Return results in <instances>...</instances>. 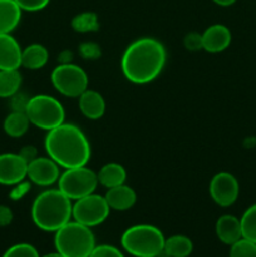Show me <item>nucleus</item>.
<instances>
[{"mask_svg": "<svg viewBox=\"0 0 256 257\" xmlns=\"http://www.w3.org/2000/svg\"><path fill=\"white\" fill-rule=\"evenodd\" d=\"M22 75L18 69L0 70V98H12L19 92Z\"/></svg>", "mask_w": 256, "mask_h": 257, "instance_id": "5701e85b", "label": "nucleus"}, {"mask_svg": "<svg viewBox=\"0 0 256 257\" xmlns=\"http://www.w3.org/2000/svg\"><path fill=\"white\" fill-rule=\"evenodd\" d=\"M70 201L59 188L44 191L33 202V222L40 230L55 232L72 218L73 205Z\"/></svg>", "mask_w": 256, "mask_h": 257, "instance_id": "7ed1b4c3", "label": "nucleus"}, {"mask_svg": "<svg viewBox=\"0 0 256 257\" xmlns=\"http://www.w3.org/2000/svg\"><path fill=\"white\" fill-rule=\"evenodd\" d=\"M27 177L38 186H52L60 177L59 165L50 157H37L28 163Z\"/></svg>", "mask_w": 256, "mask_h": 257, "instance_id": "f8f14e48", "label": "nucleus"}, {"mask_svg": "<svg viewBox=\"0 0 256 257\" xmlns=\"http://www.w3.org/2000/svg\"><path fill=\"white\" fill-rule=\"evenodd\" d=\"M3 257H42L30 243H17L4 252Z\"/></svg>", "mask_w": 256, "mask_h": 257, "instance_id": "bb28decb", "label": "nucleus"}, {"mask_svg": "<svg viewBox=\"0 0 256 257\" xmlns=\"http://www.w3.org/2000/svg\"><path fill=\"white\" fill-rule=\"evenodd\" d=\"M89 257H124V255L112 245H98L93 248Z\"/></svg>", "mask_w": 256, "mask_h": 257, "instance_id": "cd10ccee", "label": "nucleus"}, {"mask_svg": "<svg viewBox=\"0 0 256 257\" xmlns=\"http://www.w3.org/2000/svg\"><path fill=\"white\" fill-rule=\"evenodd\" d=\"M72 27L78 33H89L99 29V23L94 13H82L73 18Z\"/></svg>", "mask_w": 256, "mask_h": 257, "instance_id": "393cba45", "label": "nucleus"}, {"mask_svg": "<svg viewBox=\"0 0 256 257\" xmlns=\"http://www.w3.org/2000/svg\"><path fill=\"white\" fill-rule=\"evenodd\" d=\"M216 235L225 245H233L242 238L241 222L232 215H223L216 222Z\"/></svg>", "mask_w": 256, "mask_h": 257, "instance_id": "dca6fc26", "label": "nucleus"}, {"mask_svg": "<svg viewBox=\"0 0 256 257\" xmlns=\"http://www.w3.org/2000/svg\"><path fill=\"white\" fill-rule=\"evenodd\" d=\"M48 59V50L42 44H30L22 52V67L27 69H40L47 64Z\"/></svg>", "mask_w": 256, "mask_h": 257, "instance_id": "6ab92c4d", "label": "nucleus"}, {"mask_svg": "<svg viewBox=\"0 0 256 257\" xmlns=\"http://www.w3.org/2000/svg\"><path fill=\"white\" fill-rule=\"evenodd\" d=\"M52 83L60 94L79 98L88 89V75L79 65L59 64L52 72Z\"/></svg>", "mask_w": 256, "mask_h": 257, "instance_id": "6e6552de", "label": "nucleus"}, {"mask_svg": "<svg viewBox=\"0 0 256 257\" xmlns=\"http://www.w3.org/2000/svg\"><path fill=\"white\" fill-rule=\"evenodd\" d=\"M22 48L14 37L0 34V70L22 67Z\"/></svg>", "mask_w": 256, "mask_h": 257, "instance_id": "ddd939ff", "label": "nucleus"}, {"mask_svg": "<svg viewBox=\"0 0 256 257\" xmlns=\"http://www.w3.org/2000/svg\"><path fill=\"white\" fill-rule=\"evenodd\" d=\"M28 172V162L19 153L0 155V183L14 186L24 181Z\"/></svg>", "mask_w": 256, "mask_h": 257, "instance_id": "9b49d317", "label": "nucleus"}, {"mask_svg": "<svg viewBox=\"0 0 256 257\" xmlns=\"http://www.w3.org/2000/svg\"><path fill=\"white\" fill-rule=\"evenodd\" d=\"M193 243L187 236L175 235L166 238L163 251L170 257H188L192 253Z\"/></svg>", "mask_w": 256, "mask_h": 257, "instance_id": "4be33fe9", "label": "nucleus"}, {"mask_svg": "<svg viewBox=\"0 0 256 257\" xmlns=\"http://www.w3.org/2000/svg\"><path fill=\"white\" fill-rule=\"evenodd\" d=\"M30 120L28 118L25 112H14L13 110L4 120V128L5 133L13 138H19L24 136L29 130Z\"/></svg>", "mask_w": 256, "mask_h": 257, "instance_id": "412c9836", "label": "nucleus"}, {"mask_svg": "<svg viewBox=\"0 0 256 257\" xmlns=\"http://www.w3.org/2000/svg\"><path fill=\"white\" fill-rule=\"evenodd\" d=\"M19 8L25 12H39L44 9L50 0H14Z\"/></svg>", "mask_w": 256, "mask_h": 257, "instance_id": "c756f323", "label": "nucleus"}, {"mask_svg": "<svg viewBox=\"0 0 256 257\" xmlns=\"http://www.w3.org/2000/svg\"><path fill=\"white\" fill-rule=\"evenodd\" d=\"M104 197L110 210L115 211L130 210L135 206L136 201H137V196H136L133 188H131L130 186H125L124 183L117 186V187L108 188Z\"/></svg>", "mask_w": 256, "mask_h": 257, "instance_id": "2eb2a0df", "label": "nucleus"}, {"mask_svg": "<svg viewBox=\"0 0 256 257\" xmlns=\"http://www.w3.org/2000/svg\"><path fill=\"white\" fill-rule=\"evenodd\" d=\"M79 108L83 115L89 119H99L105 112V102L95 90L87 89L79 97Z\"/></svg>", "mask_w": 256, "mask_h": 257, "instance_id": "f3484780", "label": "nucleus"}, {"mask_svg": "<svg viewBox=\"0 0 256 257\" xmlns=\"http://www.w3.org/2000/svg\"><path fill=\"white\" fill-rule=\"evenodd\" d=\"M44 146L48 156L65 170L85 166L90 158L88 138L80 128L70 123H62L48 131Z\"/></svg>", "mask_w": 256, "mask_h": 257, "instance_id": "f03ea898", "label": "nucleus"}, {"mask_svg": "<svg viewBox=\"0 0 256 257\" xmlns=\"http://www.w3.org/2000/svg\"><path fill=\"white\" fill-rule=\"evenodd\" d=\"M109 212L110 207L108 206L105 197L90 193L75 201L73 205L72 217L77 222L92 228L104 222L109 216Z\"/></svg>", "mask_w": 256, "mask_h": 257, "instance_id": "1a4fd4ad", "label": "nucleus"}, {"mask_svg": "<svg viewBox=\"0 0 256 257\" xmlns=\"http://www.w3.org/2000/svg\"><path fill=\"white\" fill-rule=\"evenodd\" d=\"M125 178H127V172L124 167L118 163H107L98 172V182L107 188L123 185Z\"/></svg>", "mask_w": 256, "mask_h": 257, "instance_id": "aec40b11", "label": "nucleus"}, {"mask_svg": "<svg viewBox=\"0 0 256 257\" xmlns=\"http://www.w3.org/2000/svg\"><path fill=\"white\" fill-rule=\"evenodd\" d=\"M230 257H256V243L246 238H241L231 245Z\"/></svg>", "mask_w": 256, "mask_h": 257, "instance_id": "a878e982", "label": "nucleus"}, {"mask_svg": "<svg viewBox=\"0 0 256 257\" xmlns=\"http://www.w3.org/2000/svg\"><path fill=\"white\" fill-rule=\"evenodd\" d=\"M165 64V47L153 38H141L128 45L120 63L124 77L135 84H146L155 80Z\"/></svg>", "mask_w": 256, "mask_h": 257, "instance_id": "f257e3e1", "label": "nucleus"}, {"mask_svg": "<svg viewBox=\"0 0 256 257\" xmlns=\"http://www.w3.org/2000/svg\"><path fill=\"white\" fill-rule=\"evenodd\" d=\"M22 12L14 0H0V34H10L19 25Z\"/></svg>", "mask_w": 256, "mask_h": 257, "instance_id": "a211bd4d", "label": "nucleus"}, {"mask_svg": "<svg viewBox=\"0 0 256 257\" xmlns=\"http://www.w3.org/2000/svg\"><path fill=\"white\" fill-rule=\"evenodd\" d=\"M157 257H170V256H168V255H167V253H166V252H165V251H163V250H162V251H161V252H160V253H158V256H157Z\"/></svg>", "mask_w": 256, "mask_h": 257, "instance_id": "58836bf2", "label": "nucleus"}, {"mask_svg": "<svg viewBox=\"0 0 256 257\" xmlns=\"http://www.w3.org/2000/svg\"><path fill=\"white\" fill-rule=\"evenodd\" d=\"M240 193V186L235 176L228 172H220L211 180L210 195L221 207H228L236 202Z\"/></svg>", "mask_w": 256, "mask_h": 257, "instance_id": "9d476101", "label": "nucleus"}, {"mask_svg": "<svg viewBox=\"0 0 256 257\" xmlns=\"http://www.w3.org/2000/svg\"><path fill=\"white\" fill-rule=\"evenodd\" d=\"M231 44V32L222 24L208 27L202 33V47L206 52L220 53Z\"/></svg>", "mask_w": 256, "mask_h": 257, "instance_id": "4468645a", "label": "nucleus"}, {"mask_svg": "<svg viewBox=\"0 0 256 257\" xmlns=\"http://www.w3.org/2000/svg\"><path fill=\"white\" fill-rule=\"evenodd\" d=\"M19 155L29 163L32 162L34 158H37V150H35V147H33V146H25V147L22 148Z\"/></svg>", "mask_w": 256, "mask_h": 257, "instance_id": "f704fd0d", "label": "nucleus"}, {"mask_svg": "<svg viewBox=\"0 0 256 257\" xmlns=\"http://www.w3.org/2000/svg\"><path fill=\"white\" fill-rule=\"evenodd\" d=\"M242 238L256 243V203L248 207L240 218Z\"/></svg>", "mask_w": 256, "mask_h": 257, "instance_id": "b1692460", "label": "nucleus"}, {"mask_svg": "<svg viewBox=\"0 0 256 257\" xmlns=\"http://www.w3.org/2000/svg\"><path fill=\"white\" fill-rule=\"evenodd\" d=\"M30 123L44 131H52L64 123V108L50 95L39 94L29 98L25 108Z\"/></svg>", "mask_w": 256, "mask_h": 257, "instance_id": "423d86ee", "label": "nucleus"}, {"mask_svg": "<svg viewBox=\"0 0 256 257\" xmlns=\"http://www.w3.org/2000/svg\"><path fill=\"white\" fill-rule=\"evenodd\" d=\"M28 100L29 99H28L24 94H19V93H17V94H14L12 97V103H10L12 109L14 110V112H25Z\"/></svg>", "mask_w": 256, "mask_h": 257, "instance_id": "473e14b6", "label": "nucleus"}, {"mask_svg": "<svg viewBox=\"0 0 256 257\" xmlns=\"http://www.w3.org/2000/svg\"><path fill=\"white\" fill-rule=\"evenodd\" d=\"M98 183L97 173L82 166L67 168L58 180V187L68 198L77 201L94 192Z\"/></svg>", "mask_w": 256, "mask_h": 257, "instance_id": "0eeeda50", "label": "nucleus"}, {"mask_svg": "<svg viewBox=\"0 0 256 257\" xmlns=\"http://www.w3.org/2000/svg\"><path fill=\"white\" fill-rule=\"evenodd\" d=\"M54 246L57 252L64 257H89L97 245L90 227L69 221L55 231Z\"/></svg>", "mask_w": 256, "mask_h": 257, "instance_id": "20e7f679", "label": "nucleus"}, {"mask_svg": "<svg viewBox=\"0 0 256 257\" xmlns=\"http://www.w3.org/2000/svg\"><path fill=\"white\" fill-rule=\"evenodd\" d=\"M42 257H64V256L59 252H53V253H48V255H44Z\"/></svg>", "mask_w": 256, "mask_h": 257, "instance_id": "4c0bfd02", "label": "nucleus"}, {"mask_svg": "<svg viewBox=\"0 0 256 257\" xmlns=\"http://www.w3.org/2000/svg\"><path fill=\"white\" fill-rule=\"evenodd\" d=\"M79 54L82 55L84 59L94 60L98 59L100 57V48L99 45L95 44V43L87 42L80 44L79 47Z\"/></svg>", "mask_w": 256, "mask_h": 257, "instance_id": "c85d7f7f", "label": "nucleus"}, {"mask_svg": "<svg viewBox=\"0 0 256 257\" xmlns=\"http://www.w3.org/2000/svg\"><path fill=\"white\" fill-rule=\"evenodd\" d=\"M14 186L15 187L13 188L9 193L10 198L14 201H18V200H20V198L24 197V196L27 195L30 190V183L24 182V181H22V182L17 183V185H14Z\"/></svg>", "mask_w": 256, "mask_h": 257, "instance_id": "2f4dec72", "label": "nucleus"}, {"mask_svg": "<svg viewBox=\"0 0 256 257\" xmlns=\"http://www.w3.org/2000/svg\"><path fill=\"white\" fill-rule=\"evenodd\" d=\"M59 58H60V64H68V63H70V60H72L73 54L72 52L65 50V52H63L62 54H60Z\"/></svg>", "mask_w": 256, "mask_h": 257, "instance_id": "c9c22d12", "label": "nucleus"}, {"mask_svg": "<svg viewBox=\"0 0 256 257\" xmlns=\"http://www.w3.org/2000/svg\"><path fill=\"white\" fill-rule=\"evenodd\" d=\"M212 2L220 7H230V5L235 4L236 0H212Z\"/></svg>", "mask_w": 256, "mask_h": 257, "instance_id": "e433bc0d", "label": "nucleus"}, {"mask_svg": "<svg viewBox=\"0 0 256 257\" xmlns=\"http://www.w3.org/2000/svg\"><path fill=\"white\" fill-rule=\"evenodd\" d=\"M165 236L152 225H136L123 232L120 243L133 257H157L165 246Z\"/></svg>", "mask_w": 256, "mask_h": 257, "instance_id": "39448f33", "label": "nucleus"}, {"mask_svg": "<svg viewBox=\"0 0 256 257\" xmlns=\"http://www.w3.org/2000/svg\"><path fill=\"white\" fill-rule=\"evenodd\" d=\"M13 221V212L8 206L0 205V227L10 225Z\"/></svg>", "mask_w": 256, "mask_h": 257, "instance_id": "72a5a7b5", "label": "nucleus"}, {"mask_svg": "<svg viewBox=\"0 0 256 257\" xmlns=\"http://www.w3.org/2000/svg\"><path fill=\"white\" fill-rule=\"evenodd\" d=\"M185 47L188 50H200L203 49L202 47V34L198 33H188L185 37Z\"/></svg>", "mask_w": 256, "mask_h": 257, "instance_id": "7c9ffc66", "label": "nucleus"}]
</instances>
